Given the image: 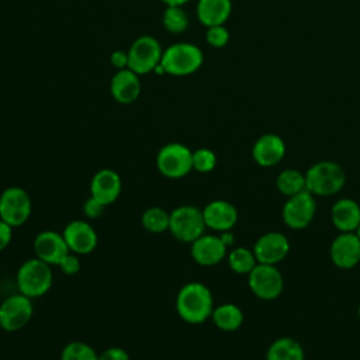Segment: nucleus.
Masks as SVG:
<instances>
[{"label":"nucleus","instance_id":"f257e3e1","mask_svg":"<svg viewBox=\"0 0 360 360\" xmlns=\"http://www.w3.org/2000/svg\"><path fill=\"white\" fill-rule=\"evenodd\" d=\"M176 309L179 316L193 325H198L211 318L214 300L210 288L198 281L184 284L176 297Z\"/></svg>","mask_w":360,"mask_h":360},{"label":"nucleus","instance_id":"f03ea898","mask_svg":"<svg viewBox=\"0 0 360 360\" xmlns=\"http://www.w3.org/2000/svg\"><path fill=\"white\" fill-rule=\"evenodd\" d=\"M18 292L32 298L45 295L53 283L52 266L38 257L25 260L17 270Z\"/></svg>","mask_w":360,"mask_h":360},{"label":"nucleus","instance_id":"7ed1b4c3","mask_svg":"<svg viewBox=\"0 0 360 360\" xmlns=\"http://www.w3.org/2000/svg\"><path fill=\"white\" fill-rule=\"evenodd\" d=\"M345 183V170L336 162H316L305 173V187L314 195H333L343 188Z\"/></svg>","mask_w":360,"mask_h":360},{"label":"nucleus","instance_id":"20e7f679","mask_svg":"<svg viewBox=\"0 0 360 360\" xmlns=\"http://www.w3.org/2000/svg\"><path fill=\"white\" fill-rule=\"evenodd\" d=\"M202 51L190 42L172 44L163 51L160 66L173 76H187L197 72L202 65Z\"/></svg>","mask_w":360,"mask_h":360},{"label":"nucleus","instance_id":"39448f33","mask_svg":"<svg viewBox=\"0 0 360 360\" xmlns=\"http://www.w3.org/2000/svg\"><path fill=\"white\" fill-rule=\"evenodd\" d=\"M207 229L202 210L194 205H180L170 212L169 232L180 242L191 243Z\"/></svg>","mask_w":360,"mask_h":360},{"label":"nucleus","instance_id":"423d86ee","mask_svg":"<svg viewBox=\"0 0 360 360\" xmlns=\"http://www.w3.org/2000/svg\"><path fill=\"white\" fill-rule=\"evenodd\" d=\"M156 166L167 179H181L193 170V150L179 142L166 143L156 155Z\"/></svg>","mask_w":360,"mask_h":360},{"label":"nucleus","instance_id":"0eeeda50","mask_svg":"<svg viewBox=\"0 0 360 360\" xmlns=\"http://www.w3.org/2000/svg\"><path fill=\"white\" fill-rule=\"evenodd\" d=\"M162 55V46L155 37L141 35L128 49V69L136 75L150 73L160 65Z\"/></svg>","mask_w":360,"mask_h":360},{"label":"nucleus","instance_id":"6e6552de","mask_svg":"<svg viewBox=\"0 0 360 360\" xmlns=\"http://www.w3.org/2000/svg\"><path fill=\"white\" fill-rule=\"evenodd\" d=\"M31 211V197L24 188L11 186L0 194V219L13 228L24 225L30 219Z\"/></svg>","mask_w":360,"mask_h":360},{"label":"nucleus","instance_id":"1a4fd4ad","mask_svg":"<svg viewBox=\"0 0 360 360\" xmlns=\"http://www.w3.org/2000/svg\"><path fill=\"white\" fill-rule=\"evenodd\" d=\"M248 284L252 292L264 301L276 300L284 288V280L274 264L257 263L248 274Z\"/></svg>","mask_w":360,"mask_h":360},{"label":"nucleus","instance_id":"9d476101","mask_svg":"<svg viewBox=\"0 0 360 360\" xmlns=\"http://www.w3.org/2000/svg\"><path fill=\"white\" fill-rule=\"evenodd\" d=\"M34 305L30 297L18 292L8 295L0 304V328L6 332L22 329L32 318Z\"/></svg>","mask_w":360,"mask_h":360},{"label":"nucleus","instance_id":"9b49d317","mask_svg":"<svg viewBox=\"0 0 360 360\" xmlns=\"http://www.w3.org/2000/svg\"><path fill=\"white\" fill-rule=\"evenodd\" d=\"M316 211V201L315 195L311 194L308 190H304L295 195L287 198L283 205L281 215L284 224L291 229H304L307 228Z\"/></svg>","mask_w":360,"mask_h":360},{"label":"nucleus","instance_id":"f8f14e48","mask_svg":"<svg viewBox=\"0 0 360 360\" xmlns=\"http://www.w3.org/2000/svg\"><path fill=\"white\" fill-rule=\"evenodd\" d=\"M290 250V242L287 236L277 231L263 233L253 246V253L257 263L277 264L281 262Z\"/></svg>","mask_w":360,"mask_h":360},{"label":"nucleus","instance_id":"ddd939ff","mask_svg":"<svg viewBox=\"0 0 360 360\" xmlns=\"http://www.w3.org/2000/svg\"><path fill=\"white\" fill-rule=\"evenodd\" d=\"M62 235L68 243L69 250L76 255L91 253L98 242L97 232L91 224L84 219L70 221L62 231Z\"/></svg>","mask_w":360,"mask_h":360},{"label":"nucleus","instance_id":"4468645a","mask_svg":"<svg viewBox=\"0 0 360 360\" xmlns=\"http://www.w3.org/2000/svg\"><path fill=\"white\" fill-rule=\"evenodd\" d=\"M70 250L63 235L58 231L45 229L39 232L34 239L35 257L44 260L51 266H58L65 255Z\"/></svg>","mask_w":360,"mask_h":360},{"label":"nucleus","instance_id":"2eb2a0df","mask_svg":"<svg viewBox=\"0 0 360 360\" xmlns=\"http://www.w3.org/2000/svg\"><path fill=\"white\" fill-rule=\"evenodd\" d=\"M330 259L339 269H353L360 262V239L354 232H340L330 245Z\"/></svg>","mask_w":360,"mask_h":360},{"label":"nucleus","instance_id":"dca6fc26","mask_svg":"<svg viewBox=\"0 0 360 360\" xmlns=\"http://www.w3.org/2000/svg\"><path fill=\"white\" fill-rule=\"evenodd\" d=\"M121 177L112 169H101L96 172L90 180V195L105 207L117 201L121 194Z\"/></svg>","mask_w":360,"mask_h":360},{"label":"nucleus","instance_id":"f3484780","mask_svg":"<svg viewBox=\"0 0 360 360\" xmlns=\"http://www.w3.org/2000/svg\"><path fill=\"white\" fill-rule=\"evenodd\" d=\"M193 260L200 266H215L226 256V245L221 236L217 235H201L191 242L190 249Z\"/></svg>","mask_w":360,"mask_h":360},{"label":"nucleus","instance_id":"a211bd4d","mask_svg":"<svg viewBox=\"0 0 360 360\" xmlns=\"http://www.w3.org/2000/svg\"><path fill=\"white\" fill-rule=\"evenodd\" d=\"M202 215L205 226L218 232L231 231L238 222V210L233 204L225 200H214L208 202L202 208Z\"/></svg>","mask_w":360,"mask_h":360},{"label":"nucleus","instance_id":"6ab92c4d","mask_svg":"<svg viewBox=\"0 0 360 360\" xmlns=\"http://www.w3.org/2000/svg\"><path fill=\"white\" fill-rule=\"evenodd\" d=\"M285 155V143L276 134L262 135L253 145V160L262 167H271L281 162Z\"/></svg>","mask_w":360,"mask_h":360},{"label":"nucleus","instance_id":"aec40b11","mask_svg":"<svg viewBox=\"0 0 360 360\" xmlns=\"http://www.w3.org/2000/svg\"><path fill=\"white\" fill-rule=\"evenodd\" d=\"M141 89L142 84L139 80V75L128 68L117 70L110 84L111 96L120 104H131L136 101L141 94Z\"/></svg>","mask_w":360,"mask_h":360},{"label":"nucleus","instance_id":"412c9836","mask_svg":"<svg viewBox=\"0 0 360 360\" xmlns=\"http://www.w3.org/2000/svg\"><path fill=\"white\" fill-rule=\"evenodd\" d=\"M330 218L338 231L354 232L360 225V205L352 198H340L333 204Z\"/></svg>","mask_w":360,"mask_h":360},{"label":"nucleus","instance_id":"4be33fe9","mask_svg":"<svg viewBox=\"0 0 360 360\" xmlns=\"http://www.w3.org/2000/svg\"><path fill=\"white\" fill-rule=\"evenodd\" d=\"M232 11L231 0H198L197 17L202 25H224Z\"/></svg>","mask_w":360,"mask_h":360},{"label":"nucleus","instance_id":"5701e85b","mask_svg":"<svg viewBox=\"0 0 360 360\" xmlns=\"http://www.w3.org/2000/svg\"><path fill=\"white\" fill-rule=\"evenodd\" d=\"M266 360H305V352L300 342L292 338L276 339L266 353Z\"/></svg>","mask_w":360,"mask_h":360},{"label":"nucleus","instance_id":"b1692460","mask_svg":"<svg viewBox=\"0 0 360 360\" xmlns=\"http://www.w3.org/2000/svg\"><path fill=\"white\" fill-rule=\"evenodd\" d=\"M211 319L221 330L233 332L240 328L243 322V314L242 309L235 304H222L214 308Z\"/></svg>","mask_w":360,"mask_h":360},{"label":"nucleus","instance_id":"393cba45","mask_svg":"<svg viewBox=\"0 0 360 360\" xmlns=\"http://www.w3.org/2000/svg\"><path fill=\"white\" fill-rule=\"evenodd\" d=\"M276 187L281 194H284L287 197L295 195V194L307 190L305 174H302L301 172H298L295 169H285L277 176Z\"/></svg>","mask_w":360,"mask_h":360},{"label":"nucleus","instance_id":"a878e982","mask_svg":"<svg viewBox=\"0 0 360 360\" xmlns=\"http://www.w3.org/2000/svg\"><path fill=\"white\" fill-rule=\"evenodd\" d=\"M142 226L150 233H162L169 231L170 212L160 207H149L143 211L141 217Z\"/></svg>","mask_w":360,"mask_h":360},{"label":"nucleus","instance_id":"bb28decb","mask_svg":"<svg viewBox=\"0 0 360 360\" xmlns=\"http://www.w3.org/2000/svg\"><path fill=\"white\" fill-rule=\"evenodd\" d=\"M228 264L238 274H249L257 264V260L253 250L246 248H236L228 255Z\"/></svg>","mask_w":360,"mask_h":360},{"label":"nucleus","instance_id":"cd10ccee","mask_svg":"<svg viewBox=\"0 0 360 360\" xmlns=\"http://www.w3.org/2000/svg\"><path fill=\"white\" fill-rule=\"evenodd\" d=\"M162 24L167 32L180 34L187 30L188 17L181 7L167 6L163 13V17H162Z\"/></svg>","mask_w":360,"mask_h":360},{"label":"nucleus","instance_id":"c85d7f7f","mask_svg":"<svg viewBox=\"0 0 360 360\" xmlns=\"http://www.w3.org/2000/svg\"><path fill=\"white\" fill-rule=\"evenodd\" d=\"M60 360H98L96 350L80 340H73L65 345L60 352Z\"/></svg>","mask_w":360,"mask_h":360},{"label":"nucleus","instance_id":"c756f323","mask_svg":"<svg viewBox=\"0 0 360 360\" xmlns=\"http://www.w3.org/2000/svg\"><path fill=\"white\" fill-rule=\"evenodd\" d=\"M217 165L215 153L208 148H200L193 152V169L200 173H208L214 170Z\"/></svg>","mask_w":360,"mask_h":360},{"label":"nucleus","instance_id":"7c9ffc66","mask_svg":"<svg viewBox=\"0 0 360 360\" xmlns=\"http://www.w3.org/2000/svg\"><path fill=\"white\" fill-rule=\"evenodd\" d=\"M205 39L212 48H224L229 41V32L224 25L208 27Z\"/></svg>","mask_w":360,"mask_h":360},{"label":"nucleus","instance_id":"2f4dec72","mask_svg":"<svg viewBox=\"0 0 360 360\" xmlns=\"http://www.w3.org/2000/svg\"><path fill=\"white\" fill-rule=\"evenodd\" d=\"M79 255L73 253V252H69L68 255H65L62 257V260L59 262L58 267L60 269V271L66 276H75L76 273H79L80 270V260L77 257Z\"/></svg>","mask_w":360,"mask_h":360},{"label":"nucleus","instance_id":"473e14b6","mask_svg":"<svg viewBox=\"0 0 360 360\" xmlns=\"http://www.w3.org/2000/svg\"><path fill=\"white\" fill-rule=\"evenodd\" d=\"M105 205L101 204L100 201H97L96 198H93L91 195L83 202V214L89 218V219H97L104 214Z\"/></svg>","mask_w":360,"mask_h":360},{"label":"nucleus","instance_id":"72a5a7b5","mask_svg":"<svg viewBox=\"0 0 360 360\" xmlns=\"http://www.w3.org/2000/svg\"><path fill=\"white\" fill-rule=\"evenodd\" d=\"M98 360H129V354L122 347H108L98 354Z\"/></svg>","mask_w":360,"mask_h":360},{"label":"nucleus","instance_id":"f704fd0d","mask_svg":"<svg viewBox=\"0 0 360 360\" xmlns=\"http://www.w3.org/2000/svg\"><path fill=\"white\" fill-rule=\"evenodd\" d=\"M13 239V226L0 219V252L4 250Z\"/></svg>","mask_w":360,"mask_h":360},{"label":"nucleus","instance_id":"c9c22d12","mask_svg":"<svg viewBox=\"0 0 360 360\" xmlns=\"http://www.w3.org/2000/svg\"><path fill=\"white\" fill-rule=\"evenodd\" d=\"M110 62L111 65L117 69H127L128 68V52L125 51H114L110 56Z\"/></svg>","mask_w":360,"mask_h":360},{"label":"nucleus","instance_id":"e433bc0d","mask_svg":"<svg viewBox=\"0 0 360 360\" xmlns=\"http://www.w3.org/2000/svg\"><path fill=\"white\" fill-rule=\"evenodd\" d=\"M221 239H222V242L226 245V248L229 246V245H232L233 243V240H235V236H233V233L231 232V231H225V232H221Z\"/></svg>","mask_w":360,"mask_h":360},{"label":"nucleus","instance_id":"4c0bfd02","mask_svg":"<svg viewBox=\"0 0 360 360\" xmlns=\"http://www.w3.org/2000/svg\"><path fill=\"white\" fill-rule=\"evenodd\" d=\"M160 1L165 3L166 7H167V6H179V7H181L183 4L188 3L190 0H160Z\"/></svg>","mask_w":360,"mask_h":360},{"label":"nucleus","instance_id":"58836bf2","mask_svg":"<svg viewBox=\"0 0 360 360\" xmlns=\"http://www.w3.org/2000/svg\"><path fill=\"white\" fill-rule=\"evenodd\" d=\"M354 233H356V235H357V238H359V239H360V225H359V226H357V229H356V231H354Z\"/></svg>","mask_w":360,"mask_h":360},{"label":"nucleus","instance_id":"ea45409f","mask_svg":"<svg viewBox=\"0 0 360 360\" xmlns=\"http://www.w3.org/2000/svg\"><path fill=\"white\" fill-rule=\"evenodd\" d=\"M357 314H359V318H360V305H359V309H357Z\"/></svg>","mask_w":360,"mask_h":360}]
</instances>
